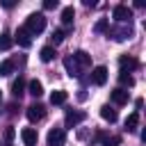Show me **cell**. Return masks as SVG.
<instances>
[{"label":"cell","instance_id":"cell-4","mask_svg":"<svg viewBox=\"0 0 146 146\" xmlns=\"http://www.w3.org/2000/svg\"><path fill=\"white\" fill-rule=\"evenodd\" d=\"M25 114H27V119H30L32 123H36V121H41V119L46 116V107H43V105H39V103H34V105H30V107H27V112H25Z\"/></svg>","mask_w":146,"mask_h":146},{"label":"cell","instance_id":"cell-10","mask_svg":"<svg viewBox=\"0 0 146 146\" xmlns=\"http://www.w3.org/2000/svg\"><path fill=\"white\" fill-rule=\"evenodd\" d=\"M84 112H68L66 114V128H75L80 121H84Z\"/></svg>","mask_w":146,"mask_h":146},{"label":"cell","instance_id":"cell-25","mask_svg":"<svg viewBox=\"0 0 146 146\" xmlns=\"http://www.w3.org/2000/svg\"><path fill=\"white\" fill-rule=\"evenodd\" d=\"M64 36H66V32H64V30H55V32H52V43H62V41H64Z\"/></svg>","mask_w":146,"mask_h":146},{"label":"cell","instance_id":"cell-20","mask_svg":"<svg viewBox=\"0 0 146 146\" xmlns=\"http://www.w3.org/2000/svg\"><path fill=\"white\" fill-rule=\"evenodd\" d=\"M11 43H14V36H11L9 32H2V34H0V50H9Z\"/></svg>","mask_w":146,"mask_h":146},{"label":"cell","instance_id":"cell-11","mask_svg":"<svg viewBox=\"0 0 146 146\" xmlns=\"http://www.w3.org/2000/svg\"><path fill=\"white\" fill-rule=\"evenodd\" d=\"M107 34L114 36L116 41H123V39L130 36V27H112V30H107Z\"/></svg>","mask_w":146,"mask_h":146},{"label":"cell","instance_id":"cell-17","mask_svg":"<svg viewBox=\"0 0 146 146\" xmlns=\"http://www.w3.org/2000/svg\"><path fill=\"white\" fill-rule=\"evenodd\" d=\"M100 116H103L105 121L114 123V121H116V110H112L110 105H103V107H100Z\"/></svg>","mask_w":146,"mask_h":146},{"label":"cell","instance_id":"cell-1","mask_svg":"<svg viewBox=\"0 0 146 146\" xmlns=\"http://www.w3.org/2000/svg\"><path fill=\"white\" fill-rule=\"evenodd\" d=\"M23 27H25L30 34H41V32L46 30V16H43V14H30Z\"/></svg>","mask_w":146,"mask_h":146},{"label":"cell","instance_id":"cell-27","mask_svg":"<svg viewBox=\"0 0 146 146\" xmlns=\"http://www.w3.org/2000/svg\"><path fill=\"white\" fill-rule=\"evenodd\" d=\"M14 135H16V130H14L11 125H9V128L5 130V139H7V141H11V139H14Z\"/></svg>","mask_w":146,"mask_h":146},{"label":"cell","instance_id":"cell-8","mask_svg":"<svg viewBox=\"0 0 146 146\" xmlns=\"http://www.w3.org/2000/svg\"><path fill=\"white\" fill-rule=\"evenodd\" d=\"M21 139H23V144L25 146H36V130L34 128H23L21 130Z\"/></svg>","mask_w":146,"mask_h":146},{"label":"cell","instance_id":"cell-2","mask_svg":"<svg viewBox=\"0 0 146 146\" xmlns=\"http://www.w3.org/2000/svg\"><path fill=\"white\" fill-rule=\"evenodd\" d=\"M112 18H114V21H119V23H125V21H130V18H132V9H130V7H125V5H116V7L112 9Z\"/></svg>","mask_w":146,"mask_h":146},{"label":"cell","instance_id":"cell-26","mask_svg":"<svg viewBox=\"0 0 146 146\" xmlns=\"http://www.w3.org/2000/svg\"><path fill=\"white\" fill-rule=\"evenodd\" d=\"M110 30V25H107V21L105 18H100L98 23H96V32H107Z\"/></svg>","mask_w":146,"mask_h":146},{"label":"cell","instance_id":"cell-21","mask_svg":"<svg viewBox=\"0 0 146 146\" xmlns=\"http://www.w3.org/2000/svg\"><path fill=\"white\" fill-rule=\"evenodd\" d=\"M39 57H41V62H52V57H55V48H52V46H46V48H41Z\"/></svg>","mask_w":146,"mask_h":146},{"label":"cell","instance_id":"cell-29","mask_svg":"<svg viewBox=\"0 0 146 146\" xmlns=\"http://www.w3.org/2000/svg\"><path fill=\"white\" fill-rule=\"evenodd\" d=\"M2 7H7V9H11V7H14V0H5V2H2Z\"/></svg>","mask_w":146,"mask_h":146},{"label":"cell","instance_id":"cell-9","mask_svg":"<svg viewBox=\"0 0 146 146\" xmlns=\"http://www.w3.org/2000/svg\"><path fill=\"white\" fill-rule=\"evenodd\" d=\"M110 96H112V103H116V105H125V103H128V98H130V96H128V91H125V89H121V87H119V89H114Z\"/></svg>","mask_w":146,"mask_h":146},{"label":"cell","instance_id":"cell-14","mask_svg":"<svg viewBox=\"0 0 146 146\" xmlns=\"http://www.w3.org/2000/svg\"><path fill=\"white\" fill-rule=\"evenodd\" d=\"M137 125H139V112L128 114V119H125V130H128V132H135Z\"/></svg>","mask_w":146,"mask_h":146},{"label":"cell","instance_id":"cell-15","mask_svg":"<svg viewBox=\"0 0 146 146\" xmlns=\"http://www.w3.org/2000/svg\"><path fill=\"white\" fill-rule=\"evenodd\" d=\"M27 94H32L34 98H39V96L43 94V84H41L39 80H30V84H27Z\"/></svg>","mask_w":146,"mask_h":146},{"label":"cell","instance_id":"cell-19","mask_svg":"<svg viewBox=\"0 0 146 146\" xmlns=\"http://www.w3.org/2000/svg\"><path fill=\"white\" fill-rule=\"evenodd\" d=\"M11 94H14L16 98L25 94V80H23V78H18V80H14V84H11Z\"/></svg>","mask_w":146,"mask_h":146},{"label":"cell","instance_id":"cell-23","mask_svg":"<svg viewBox=\"0 0 146 146\" xmlns=\"http://www.w3.org/2000/svg\"><path fill=\"white\" fill-rule=\"evenodd\" d=\"M14 71V62L11 59H5L2 64H0V75H9Z\"/></svg>","mask_w":146,"mask_h":146},{"label":"cell","instance_id":"cell-5","mask_svg":"<svg viewBox=\"0 0 146 146\" xmlns=\"http://www.w3.org/2000/svg\"><path fill=\"white\" fill-rule=\"evenodd\" d=\"M14 41H16L18 46H23V48H30V46H32V34H30L25 27H18L16 34H14Z\"/></svg>","mask_w":146,"mask_h":146},{"label":"cell","instance_id":"cell-22","mask_svg":"<svg viewBox=\"0 0 146 146\" xmlns=\"http://www.w3.org/2000/svg\"><path fill=\"white\" fill-rule=\"evenodd\" d=\"M119 82H121V84H128V87H132V84H135V78H132L130 73H125V71H121V73H119Z\"/></svg>","mask_w":146,"mask_h":146},{"label":"cell","instance_id":"cell-6","mask_svg":"<svg viewBox=\"0 0 146 146\" xmlns=\"http://www.w3.org/2000/svg\"><path fill=\"white\" fill-rule=\"evenodd\" d=\"M119 66H121V71L130 73L132 68H137V66H139V62H137L132 55H121V57H119Z\"/></svg>","mask_w":146,"mask_h":146},{"label":"cell","instance_id":"cell-13","mask_svg":"<svg viewBox=\"0 0 146 146\" xmlns=\"http://www.w3.org/2000/svg\"><path fill=\"white\" fill-rule=\"evenodd\" d=\"M64 68H66V73L71 75V78H78L80 75V68H78V64L73 62V57L68 55V57H64Z\"/></svg>","mask_w":146,"mask_h":146},{"label":"cell","instance_id":"cell-7","mask_svg":"<svg viewBox=\"0 0 146 146\" xmlns=\"http://www.w3.org/2000/svg\"><path fill=\"white\" fill-rule=\"evenodd\" d=\"M91 82L98 84V87H103V84L107 82V68H105V66H96V68L91 71Z\"/></svg>","mask_w":146,"mask_h":146},{"label":"cell","instance_id":"cell-24","mask_svg":"<svg viewBox=\"0 0 146 146\" xmlns=\"http://www.w3.org/2000/svg\"><path fill=\"white\" fill-rule=\"evenodd\" d=\"M103 139V146H119L121 144V137H100Z\"/></svg>","mask_w":146,"mask_h":146},{"label":"cell","instance_id":"cell-16","mask_svg":"<svg viewBox=\"0 0 146 146\" xmlns=\"http://www.w3.org/2000/svg\"><path fill=\"white\" fill-rule=\"evenodd\" d=\"M50 103H52V105H64V103H66V91H64V89L52 91V94H50Z\"/></svg>","mask_w":146,"mask_h":146},{"label":"cell","instance_id":"cell-3","mask_svg":"<svg viewBox=\"0 0 146 146\" xmlns=\"http://www.w3.org/2000/svg\"><path fill=\"white\" fill-rule=\"evenodd\" d=\"M64 141H66L64 128H52V130L48 132V146H62Z\"/></svg>","mask_w":146,"mask_h":146},{"label":"cell","instance_id":"cell-28","mask_svg":"<svg viewBox=\"0 0 146 146\" xmlns=\"http://www.w3.org/2000/svg\"><path fill=\"white\" fill-rule=\"evenodd\" d=\"M57 7V0H43V9H55Z\"/></svg>","mask_w":146,"mask_h":146},{"label":"cell","instance_id":"cell-18","mask_svg":"<svg viewBox=\"0 0 146 146\" xmlns=\"http://www.w3.org/2000/svg\"><path fill=\"white\" fill-rule=\"evenodd\" d=\"M73 18H75V9H73V7H64V9H62V23H64V25H71Z\"/></svg>","mask_w":146,"mask_h":146},{"label":"cell","instance_id":"cell-12","mask_svg":"<svg viewBox=\"0 0 146 146\" xmlns=\"http://www.w3.org/2000/svg\"><path fill=\"white\" fill-rule=\"evenodd\" d=\"M71 57H73V62H75L78 66H91V57H89L84 50H78V52H73Z\"/></svg>","mask_w":146,"mask_h":146}]
</instances>
